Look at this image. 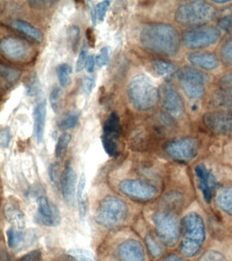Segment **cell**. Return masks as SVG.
Masks as SVG:
<instances>
[{
	"label": "cell",
	"mask_w": 232,
	"mask_h": 261,
	"mask_svg": "<svg viewBox=\"0 0 232 261\" xmlns=\"http://www.w3.org/2000/svg\"><path fill=\"white\" fill-rule=\"evenodd\" d=\"M139 40L146 50L164 56H174L180 48L178 33L169 24H146L140 31Z\"/></svg>",
	"instance_id": "6da1fadb"
},
{
	"label": "cell",
	"mask_w": 232,
	"mask_h": 261,
	"mask_svg": "<svg viewBox=\"0 0 232 261\" xmlns=\"http://www.w3.org/2000/svg\"><path fill=\"white\" fill-rule=\"evenodd\" d=\"M130 103L138 111H148L157 105L160 93L152 80L145 74L135 75L128 84Z\"/></svg>",
	"instance_id": "7a4b0ae2"
},
{
	"label": "cell",
	"mask_w": 232,
	"mask_h": 261,
	"mask_svg": "<svg viewBox=\"0 0 232 261\" xmlns=\"http://www.w3.org/2000/svg\"><path fill=\"white\" fill-rule=\"evenodd\" d=\"M129 208L123 199L117 196H108L101 200L95 214V220L107 228L119 227L125 223Z\"/></svg>",
	"instance_id": "3957f363"
},
{
	"label": "cell",
	"mask_w": 232,
	"mask_h": 261,
	"mask_svg": "<svg viewBox=\"0 0 232 261\" xmlns=\"http://www.w3.org/2000/svg\"><path fill=\"white\" fill-rule=\"evenodd\" d=\"M217 15V10L204 1L187 2L179 6L175 13V20L185 26L199 25L211 21Z\"/></svg>",
	"instance_id": "277c9868"
},
{
	"label": "cell",
	"mask_w": 232,
	"mask_h": 261,
	"mask_svg": "<svg viewBox=\"0 0 232 261\" xmlns=\"http://www.w3.org/2000/svg\"><path fill=\"white\" fill-rule=\"evenodd\" d=\"M203 224L195 215L187 216L185 222L184 239L181 245V252L185 256H194L200 250L203 242Z\"/></svg>",
	"instance_id": "5b68a950"
},
{
	"label": "cell",
	"mask_w": 232,
	"mask_h": 261,
	"mask_svg": "<svg viewBox=\"0 0 232 261\" xmlns=\"http://www.w3.org/2000/svg\"><path fill=\"white\" fill-rule=\"evenodd\" d=\"M178 79L181 89L187 97L197 99L204 93L207 77L198 69L185 67L178 71Z\"/></svg>",
	"instance_id": "8992f818"
},
{
	"label": "cell",
	"mask_w": 232,
	"mask_h": 261,
	"mask_svg": "<svg viewBox=\"0 0 232 261\" xmlns=\"http://www.w3.org/2000/svg\"><path fill=\"white\" fill-rule=\"evenodd\" d=\"M220 32L214 27H202L187 30L183 35V42L188 48L196 49L211 46L217 42Z\"/></svg>",
	"instance_id": "52a82bcc"
},
{
	"label": "cell",
	"mask_w": 232,
	"mask_h": 261,
	"mask_svg": "<svg viewBox=\"0 0 232 261\" xmlns=\"http://www.w3.org/2000/svg\"><path fill=\"white\" fill-rule=\"evenodd\" d=\"M119 189L130 199L140 201H149L158 193L153 185L141 179H124L119 183Z\"/></svg>",
	"instance_id": "ba28073f"
},
{
	"label": "cell",
	"mask_w": 232,
	"mask_h": 261,
	"mask_svg": "<svg viewBox=\"0 0 232 261\" xmlns=\"http://www.w3.org/2000/svg\"><path fill=\"white\" fill-rule=\"evenodd\" d=\"M0 49L7 58L19 62L27 61L33 53V48L29 43L13 36L2 39Z\"/></svg>",
	"instance_id": "9c48e42d"
},
{
	"label": "cell",
	"mask_w": 232,
	"mask_h": 261,
	"mask_svg": "<svg viewBox=\"0 0 232 261\" xmlns=\"http://www.w3.org/2000/svg\"><path fill=\"white\" fill-rule=\"evenodd\" d=\"M198 141L193 138H185L168 142L165 145V152L172 159L181 161H189L198 152Z\"/></svg>",
	"instance_id": "30bf717a"
},
{
	"label": "cell",
	"mask_w": 232,
	"mask_h": 261,
	"mask_svg": "<svg viewBox=\"0 0 232 261\" xmlns=\"http://www.w3.org/2000/svg\"><path fill=\"white\" fill-rule=\"evenodd\" d=\"M36 218L42 225L54 227L60 224V210L46 196H40L37 201Z\"/></svg>",
	"instance_id": "8fae6325"
},
{
	"label": "cell",
	"mask_w": 232,
	"mask_h": 261,
	"mask_svg": "<svg viewBox=\"0 0 232 261\" xmlns=\"http://www.w3.org/2000/svg\"><path fill=\"white\" fill-rule=\"evenodd\" d=\"M203 123L211 132L216 134L226 135L232 133V114L224 111H213L205 114Z\"/></svg>",
	"instance_id": "7c38bea8"
},
{
	"label": "cell",
	"mask_w": 232,
	"mask_h": 261,
	"mask_svg": "<svg viewBox=\"0 0 232 261\" xmlns=\"http://www.w3.org/2000/svg\"><path fill=\"white\" fill-rule=\"evenodd\" d=\"M153 219L159 236L163 242L170 246L174 244L178 240V227L174 218L166 214H157Z\"/></svg>",
	"instance_id": "4fadbf2b"
},
{
	"label": "cell",
	"mask_w": 232,
	"mask_h": 261,
	"mask_svg": "<svg viewBox=\"0 0 232 261\" xmlns=\"http://www.w3.org/2000/svg\"><path fill=\"white\" fill-rule=\"evenodd\" d=\"M164 111L166 117L177 120L184 114L185 106L180 95L170 86L164 88Z\"/></svg>",
	"instance_id": "5bb4252c"
},
{
	"label": "cell",
	"mask_w": 232,
	"mask_h": 261,
	"mask_svg": "<svg viewBox=\"0 0 232 261\" xmlns=\"http://www.w3.org/2000/svg\"><path fill=\"white\" fill-rule=\"evenodd\" d=\"M77 175L70 165H66L61 176V189L65 202L69 205H74L76 196Z\"/></svg>",
	"instance_id": "9a60e30c"
},
{
	"label": "cell",
	"mask_w": 232,
	"mask_h": 261,
	"mask_svg": "<svg viewBox=\"0 0 232 261\" xmlns=\"http://www.w3.org/2000/svg\"><path fill=\"white\" fill-rule=\"evenodd\" d=\"M118 256L121 261H144L143 247L135 240L124 241L118 248Z\"/></svg>",
	"instance_id": "2e32d148"
},
{
	"label": "cell",
	"mask_w": 232,
	"mask_h": 261,
	"mask_svg": "<svg viewBox=\"0 0 232 261\" xmlns=\"http://www.w3.org/2000/svg\"><path fill=\"white\" fill-rule=\"evenodd\" d=\"M213 99L215 105L232 110V74L220 79Z\"/></svg>",
	"instance_id": "e0dca14e"
},
{
	"label": "cell",
	"mask_w": 232,
	"mask_h": 261,
	"mask_svg": "<svg viewBox=\"0 0 232 261\" xmlns=\"http://www.w3.org/2000/svg\"><path fill=\"white\" fill-rule=\"evenodd\" d=\"M34 134L36 142L41 144L44 138V127H45L46 118V101L44 97H40L34 107Z\"/></svg>",
	"instance_id": "ac0fdd59"
},
{
	"label": "cell",
	"mask_w": 232,
	"mask_h": 261,
	"mask_svg": "<svg viewBox=\"0 0 232 261\" xmlns=\"http://www.w3.org/2000/svg\"><path fill=\"white\" fill-rule=\"evenodd\" d=\"M34 232L24 231L15 228H10L7 231V242L9 248L15 250H21L34 240Z\"/></svg>",
	"instance_id": "d6986e66"
},
{
	"label": "cell",
	"mask_w": 232,
	"mask_h": 261,
	"mask_svg": "<svg viewBox=\"0 0 232 261\" xmlns=\"http://www.w3.org/2000/svg\"><path fill=\"white\" fill-rule=\"evenodd\" d=\"M3 214L6 220L17 229L23 230L25 227V217L19 206L13 202H7L3 207Z\"/></svg>",
	"instance_id": "ffe728a7"
},
{
	"label": "cell",
	"mask_w": 232,
	"mask_h": 261,
	"mask_svg": "<svg viewBox=\"0 0 232 261\" xmlns=\"http://www.w3.org/2000/svg\"><path fill=\"white\" fill-rule=\"evenodd\" d=\"M189 62L205 70H213L219 65V59L213 53L197 52L192 53L188 56Z\"/></svg>",
	"instance_id": "44dd1931"
},
{
	"label": "cell",
	"mask_w": 232,
	"mask_h": 261,
	"mask_svg": "<svg viewBox=\"0 0 232 261\" xmlns=\"http://www.w3.org/2000/svg\"><path fill=\"white\" fill-rule=\"evenodd\" d=\"M197 178L199 181V187L202 191L203 197L207 202L211 201L213 197V192L215 182L211 173L203 165H198L195 169Z\"/></svg>",
	"instance_id": "7402d4cb"
},
{
	"label": "cell",
	"mask_w": 232,
	"mask_h": 261,
	"mask_svg": "<svg viewBox=\"0 0 232 261\" xmlns=\"http://www.w3.org/2000/svg\"><path fill=\"white\" fill-rule=\"evenodd\" d=\"M121 132V125L119 114L115 111L111 112L104 124L101 138L117 142Z\"/></svg>",
	"instance_id": "603a6c76"
},
{
	"label": "cell",
	"mask_w": 232,
	"mask_h": 261,
	"mask_svg": "<svg viewBox=\"0 0 232 261\" xmlns=\"http://www.w3.org/2000/svg\"><path fill=\"white\" fill-rule=\"evenodd\" d=\"M11 25L15 30L23 33V34L37 42H41L42 38H43L42 33L37 28L25 20L14 19L11 22Z\"/></svg>",
	"instance_id": "cb8c5ba5"
},
{
	"label": "cell",
	"mask_w": 232,
	"mask_h": 261,
	"mask_svg": "<svg viewBox=\"0 0 232 261\" xmlns=\"http://www.w3.org/2000/svg\"><path fill=\"white\" fill-rule=\"evenodd\" d=\"M86 176L82 173L77 185L76 199L78 202L79 215L81 219H84L87 214V202L85 197V189L86 186Z\"/></svg>",
	"instance_id": "d4e9b609"
},
{
	"label": "cell",
	"mask_w": 232,
	"mask_h": 261,
	"mask_svg": "<svg viewBox=\"0 0 232 261\" xmlns=\"http://www.w3.org/2000/svg\"><path fill=\"white\" fill-rule=\"evenodd\" d=\"M152 70L160 76H169L176 72V65L164 60H154L151 62Z\"/></svg>",
	"instance_id": "484cf974"
},
{
	"label": "cell",
	"mask_w": 232,
	"mask_h": 261,
	"mask_svg": "<svg viewBox=\"0 0 232 261\" xmlns=\"http://www.w3.org/2000/svg\"><path fill=\"white\" fill-rule=\"evenodd\" d=\"M0 72L2 80L5 82L6 85L9 86H13L17 83L22 74L21 71L19 69L3 64L0 66Z\"/></svg>",
	"instance_id": "4316f807"
},
{
	"label": "cell",
	"mask_w": 232,
	"mask_h": 261,
	"mask_svg": "<svg viewBox=\"0 0 232 261\" xmlns=\"http://www.w3.org/2000/svg\"><path fill=\"white\" fill-rule=\"evenodd\" d=\"M59 83L62 87H68L71 83L70 75L72 73V67L68 63H62L56 69Z\"/></svg>",
	"instance_id": "83f0119b"
},
{
	"label": "cell",
	"mask_w": 232,
	"mask_h": 261,
	"mask_svg": "<svg viewBox=\"0 0 232 261\" xmlns=\"http://www.w3.org/2000/svg\"><path fill=\"white\" fill-rule=\"evenodd\" d=\"M26 94L30 97L38 96L42 97V89L40 87L39 80L36 73H33L28 77L25 83Z\"/></svg>",
	"instance_id": "f1b7e54d"
},
{
	"label": "cell",
	"mask_w": 232,
	"mask_h": 261,
	"mask_svg": "<svg viewBox=\"0 0 232 261\" xmlns=\"http://www.w3.org/2000/svg\"><path fill=\"white\" fill-rule=\"evenodd\" d=\"M79 118H80L79 112H71V113L67 114L59 122V128L62 130L72 129V128L76 127L78 124Z\"/></svg>",
	"instance_id": "f546056e"
},
{
	"label": "cell",
	"mask_w": 232,
	"mask_h": 261,
	"mask_svg": "<svg viewBox=\"0 0 232 261\" xmlns=\"http://www.w3.org/2000/svg\"><path fill=\"white\" fill-rule=\"evenodd\" d=\"M68 254L76 261H96L93 252L85 249H71L68 251Z\"/></svg>",
	"instance_id": "4dcf8cb0"
},
{
	"label": "cell",
	"mask_w": 232,
	"mask_h": 261,
	"mask_svg": "<svg viewBox=\"0 0 232 261\" xmlns=\"http://www.w3.org/2000/svg\"><path fill=\"white\" fill-rule=\"evenodd\" d=\"M72 140V136L68 133H64L60 137L57 143L56 156L57 158H62L66 152L67 148Z\"/></svg>",
	"instance_id": "1f68e13d"
},
{
	"label": "cell",
	"mask_w": 232,
	"mask_h": 261,
	"mask_svg": "<svg viewBox=\"0 0 232 261\" xmlns=\"http://www.w3.org/2000/svg\"><path fill=\"white\" fill-rule=\"evenodd\" d=\"M68 38L71 48L74 52H76L78 49L81 38V31L78 26L72 25L69 28Z\"/></svg>",
	"instance_id": "d6a6232c"
},
{
	"label": "cell",
	"mask_w": 232,
	"mask_h": 261,
	"mask_svg": "<svg viewBox=\"0 0 232 261\" xmlns=\"http://www.w3.org/2000/svg\"><path fill=\"white\" fill-rule=\"evenodd\" d=\"M62 90L60 88H55L53 89L50 95V103L53 111L54 113L58 114L61 110V104H62Z\"/></svg>",
	"instance_id": "836d02e7"
},
{
	"label": "cell",
	"mask_w": 232,
	"mask_h": 261,
	"mask_svg": "<svg viewBox=\"0 0 232 261\" xmlns=\"http://www.w3.org/2000/svg\"><path fill=\"white\" fill-rule=\"evenodd\" d=\"M101 143L106 153L111 158H116L119 154V146L117 142L101 138Z\"/></svg>",
	"instance_id": "e575fe53"
},
{
	"label": "cell",
	"mask_w": 232,
	"mask_h": 261,
	"mask_svg": "<svg viewBox=\"0 0 232 261\" xmlns=\"http://www.w3.org/2000/svg\"><path fill=\"white\" fill-rule=\"evenodd\" d=\"M218 201L225 211L232 213V190H227L225 193L220 195Z\"/></svg>",
	"instance_id": "d590c367"
},
{
	"label": "cell",
	"mask_w": 232,
	"mask_h": 261,
	"mask_svg": "<svg viewBox=\"0 0 232 261\" xmlns=\"http://www.w3.org/2000/svg\"><path fill=\"white\" fill-rule=\"evenodd\" d=\"M145 242L148 250L152 257L158 258L162 255V249L150 234L146 236Z\"/></svg>",
	"instance_id": "8d00e7d4"
},
{
	"label": "cell",
	"mask_w": 232,
	"mask_h": 261,
	"mask_svg": "<svg viewBox=\"0 0 232 261\" xmlns=\"http://www.w3.org/2000/svg\"><path fill=\"white\" fill-rule=\"evenodd\" d=\"M110 55H111V48H110V47H103V48L101 49L99 54L95 56L97 66L98 67H103L109 64Z\"/></svg>",
	"instance_id": "74e56055"
},
{
	"label": "cell",
	"mask_w": 232,
	"mask_h": 261,
	"mask_svg": "<svg viewBox=\"0 0 232 261\" xmlns=\"http://www.w3.org/2000/svg\"><path fill=\"white\" fill-rule=\"evenodd\" d=\"M221 54L224 62L232 66V39L222 46Z\"/></svg>",
	"instance_id": "f35d334b"
},
{
	"label": "cell",
	"mask_w": 232,
	"mask_h": 261,
	"mask_svg": "<svg viewBox=\"0 0 232 261\" xmlns=\"http://www.w3.org/2000/svg\"><path fill=\"white\" fill-rule=\"evenodd\" d=\"M88 48L87 46H83L81 49L80 53H79L78 59H77L76 70L77 72H80L85 68L87 59H88Z\"/></svg>",
	"instance_id": "ab89813d"
},
{
	"label": "cell",
	"mask_w": 232,
	"mask_h": 261,
	"mask_svg": "<svg viewBox=\"0 0 232 261\" xmlns=\"http://www.w3.org/2000/svg\"><path fill=\"white\" fill-rule=\"evenodd\" d=\"M95 86V80L94 77L85 76L83 77L82 81V90L83 93L86 96L90 95Z\"/></svg>",
	"instance_id": "60d3db41"
},
{
	"label": "cell",
	"mask_w": 232,
	"mask_h": 261,
	"mask_svg": "<svg viewBox=\"0 0 232 261\" xmlns=\"http://www.w3.org/2000/svg\"><path fill=\"white\" fill-rule=\"evenodd\" d=\"M111 3V1H103L99 2V3L95 6L99 21L103 22L104 20H105L106 16H107L108 9H109Z\"/></svg>",
	"instance_id": "b9f144b4"
},
{
	"label": "cell",
	"mask_w": 232,
	"mask_h": 261,
	"mask_svg": "<svg viewBox=\"0 0 232 261\" xmlns=\"http://www.w3.org/2000/svg\"><path fill=\"white\" fill-rule=\"evenodd\" d=\"M12 138L11 129L8 126L3 128L0 133V146L7 148L11 143Z\"/></svg>",
	"instance_id": "7bdbcfd3"
},
{
	"label": "cell",
	"mask_w": 232,
	"mask_h": 261,
	"mask_svg": "<svg viewBox=\"0 0 232 261\" xmlns=\"http://www.w3.org/2000/svg\"><path fill=\"white\" fill-rule=\"evenodd\" d=\"M219 28L225 32L231 34L232 33V14L224 16L220 18L219 21Z\"/></svg>",
	"instance_id": "ee69618b"
},
{
	"label": "cell",
	"mask_w": 232,
	"mask_h": 261,
	"mask_svg": "<svg viewBox=\"0 0 232 261\" xmlns=\"http://www.w3.org/2000/svg\"><path fill=\"white\" fill-rule=\"evenodd\" d=\"M19 261H42V253L39 250L31 251L21 257Z\"/></svg>",
	"instance_id": "f6af8a7d"
},
{
	"label": "cell",
	"mask_w": 232,
	"mask_h": 261,
	"mask_svg": "<svg viewBox=\"0 0 232 261\" xmlns=\"http://www.w3.org/2000/svg\"><path fill=\"white\" fill-rule=\"evenodd\" d=\"M199 261H225V259L219 253L211 252L205 254Z\"/></svg>",
	"instance_id": "bcb514c9"
},
{
	"label": "cell",
	"mask_w": 232,
	"mask_h": 261,
	"mask_svg": "<svg viewBox=\"0 0 232 261\" xmlns=\"http://www.w3.org/2000/svg\"><path fill=\"white\" fill-rule=\"evenodd\" d=\"M95 65H96V60H95V55H89L87 59L85 68L89 73H93L95 70Z\"/></svg>",
	"instance_id": "7dc6e473"
},
{
	"label": "cell",
	"mask_w": 232,
	"mask_h": 261,
	"mask_svg": "<svg viewBox=\"0 0 232 261\" xmlns=\"http://www.w3.org/2000/svg\"><path fill=\"white\" fill-rule=\"evenodd\" d=\"M56 3L52 1H30V5L34 8H42L44 7H48V6L53 5Z\"/></svg>",
	"instance_id": "c3c4849f"
},
{
	"label": "cell",
	"mask_w": 232,
	"mask_h": 261,
	"mask_svg": "<svg viewBox=\"0 0 232 261\" xmlns=\"http://www.w3.org/2000/svg\"><path fill=\"white\" fill-rule=\"evenodd\" d=\"M86 38L89 46L94 47L95 45V36L92 29H87L86 30Z\"/></svg>",
	"instance_id": "681fc988"
},
{
	"label": "cell",
	"mask_w": 232,
	"mask_h": 261,
	"mask_svg": "<svg viewBox=\"0 0 232 261\" xmlns=\"http://www.w3.org/2000/svg\"><path fill=\"white\" fill-rule=\"evenodd\" d=\"M48 175H49L50 180L56 181L57 176H58V165L56 164L50 165L49 169H48Z\"/></svg>",
	"instance_id": "f907efd6"
},
{
	"label": "cell",
	"mask_w": 232,
	"mask_h": 261,
	"mask_svg": "<svg viewBox=\"0 0 232 261\" xmlns=\"http://www.w3.org/2000/svg\"><path fill=\"white\" fill-rule=\"evenodd\" d=\"M90 15L93 26H96L97 20H98V16H97L96 8H95V6H91L90 8Z\"/></svg>",
	"instance_id": "816d5d0a"
},
{
	"label": "cell",
	"mask_w": 232,
	"mask_h": 261,
	"mask_svg": "<svg viewBox=\"0 0 232 261\" xmlns=\"http://www.w3.org/2000/svg\"><path fill=\"white\" fill-rule=\"evenodd\" d=\"M164 261H184L180 257L176 256V255H170V256L167 257Z\"/></svg>",
	"instance_id": "f5cc1de1"
},
{
	"label": "cell",
	"mask_w": 232,
	"mask_h": 261,
	"mask_svg": "<svg viewBox=\"0 0 232 261\" xmlns=\"http://www.w3.org/2000/svg\"><path fill=\"white\" fill-rule=\"evenodd\" d=\"M214 2H215V3H217V4H225V3H227V2H228V1H214Z\"/></svg>",
	"instance_id": "db71d44e"
}]
</instances>
